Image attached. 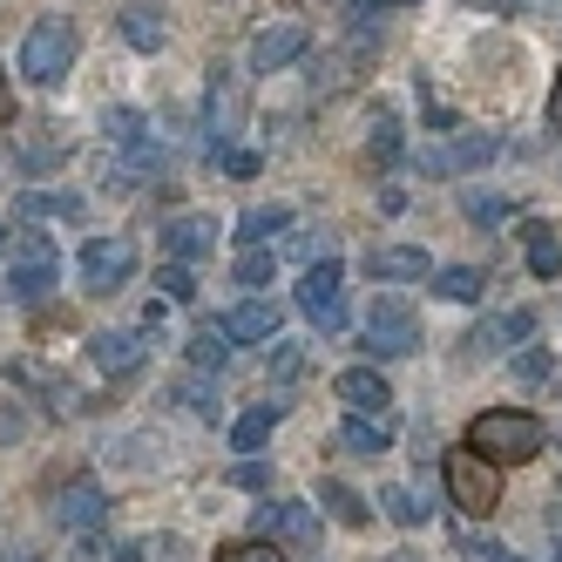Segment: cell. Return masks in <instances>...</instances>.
<instances>
[{"label": "cell", "mask_w": 562, "mask_h": 562, "mask_svg": "<svg viewBox=\"0 0 562 562\" xmlns=\"http://www.w3.org/2000/svg\"><path fill=\"white\" fill-rule=\"evenodd\" d=\"M224 339L231 346H258V339H278V305L271 299H245L224 312Z\"/></svg>", "instance_id": "obj_14"}, {"label": "cell", "mask_w": 562, "mask_h": 562, "mask_svg": "<svg viewBox=\"0 0 562 562\" xmlns=\"http://www.w3.org/2000/svg\"><path fill=\"white\" fill-rule=\"evenodd\" d=\"M258 542L312 549V542H318V515H312L305 502H265V508H258Z\"/></svg>", "instance_id": "obj_11"}, {"label": "cell", "mask_w": 562, "mask_h": 562, "mask_svg": "<svg viewBox=\"0 0 562 562\" xmlns=\"http://www.w3.org/2000/svg\"><path fill=\"white\" fill-rule=\"evenodd\" d=\"M61 285V258L48 237H27L14 245V265H8V299H48Z\"/></svg>", "instance_id": "obj_6"}, {"label": "cell", "mask_w": 562, "mask_h": 562, "mask_svg": "<svg viewBox=\"0 0 562 562\" xmlns=\"http://www.w3.org/2000/svg\"><path fill=\"white\" fill-rule=\"evenodd\" d=\"M359 271H367L373 285H407V278H434L427 251H414V245H380V251L359 258Z\"/></svg>", "instance_id": "obj_12"}, {"label": "cell", "mask_w": 562, "mask_h": 562, "mask_svg": "<svg viewBox=\"0 0 562 562\" xmlns=\"http://www.w3.org/2000/svg\"><path fill=\"white\" fill-rule=\"evenodd\" d=\"M333 393L346 400L352 414H386V407H393V393H386V380H380L373 367H352V373H339V380H333Z\"/></svg>", "instance_id": "obj_17"}, {"label": "cell", "mask_w": 562, "mask_h": 562, "mask_svg": "<svg viewBox=\"0 0 562 562\" xmlns=\"http://www.w3.org/2000/svg\"><path fill=\"white\" fill-rule=\"evenodd\" d=\"M27 217H82V196H48V190H27L21 196Z\"/></svg>", "instance_id": "obj_31"}, {"label": "cell", "mask_w": 562, "mask_h": 562, "mask_svg": "<svg viewBox=\"0 0 562 562\" xmlns=\"http://www.w3.org/2000/svg\"><path fill=\"white\" fill-rule=\"evenodd\" d=\"M231 481H237V488H265V461H237Z\"/></svg>", "instance_id": "obj_40"}, {"label": "cell", "mask_w": 562, "mask_h": 562, "mask_svg": "<svg viewBox=\"0 0 562 562\" xmlns=\"http://www.w3.org/2000/svg\"><path fill=\"white\" fill-rule=\"evenodd\" d=\"M0 251H8V224H0Z\"/></svg>", "instance_id": "obj_45"}, {"label": "cell", "mask_w": 562, "mask_h": 562, "mask_svg": "<svg viewBox=\"0 0 562 562\" xmlns=\"http://www.w3.org/2000/svg\"><path fill=\"white\" fill-rule=\"evenodd\" d=\"M549 130L562 136V68H555V89H549Z\"/></svg>", "instance_id": "obj_42"}, {"label": "cell", "mask_w": 562, "mask_h": 562, "mask_svg": "<svg viewBox=\"0 0 562 562\" xmlns=\"http://www.w3.org/2000/svg\"><path fill=\"white\" fill-rule=\"evenodd\" d=\"M318 502H326L339 521H346V529H367V521H373V508L367 502H359L352 488H346V481H326V488H318Z\"/></svg>", "instance_id": "obj_27"}, {"label": "cell", "mask_w": 562, "mask_h": 562, "mask_svg": "<svg viewBox=\"0 0 562 562\" xmlns=\"http://www.w3.org/2000/svg\"><path fill=\"white\" fill-rule=\"evenodd\" d=\"M285 224H292V211H285V204H258V211H245V217H237L231 245H265V237H278Z\"/></svg>", "instance_id": "obj_22"}, {"label": "cell", "mask_w": 562, "mask_h": 562, "mask_svg": "<svg viewBox=\"0 0 562 562\" xmlns=\"http://www.w3.org/2000/svg\"><path fill=\"white\" fill-rule=\"evenodd\" d=\"M367 352L373 359H414L420 352V318H414V305L373 299V312H367Z\"/></svg>", "instance_id": "obj_5"}, {"label": "cell", "mask_w": 562, "mask_h": 562, "mask_svg": "<svg viewBox=\"0 0 562 562\" xmlns=\"http://www.w3.org/2000/svg\"><path fill=\"white\" fill-rule=\"evenodd\" d=\"M89 352H95L102 373H136L143 367V333H102Z\"/></svg>", "instance_id": "obj_19"}, {"label": "cell", "mask_w": 562, "mask_h": 562, "mask_svg": "<svg viewBox=\"0 0 562 562\" xmlns=\"http://www.w3.org/2000/svg\"><path fill=\"white\" fill-rule=\"evenodd\" d=\"M164 34H170V27H164V14H149V8H130V14H123V42H130V48H143V55L164 48Z\"/></svg>", "instance_id": "obj_25"}, {"label": "cell", "mask_w": 562, "mask_h": 562, "mask_svg": "<svg viewBox=\"0 0 562 562\" xmlns=\"http://www.w3.org/2000/svg\"><path fill=\"white\" fill-rule=\"evenodd\" d=\"M555 555H562V542H555Z\"/></svg>", "instance_id": "obj_47"}, {"label": "cell", "mask_w": 562, "mask_h": 562, "mask_svg": "<svg viewBox=\"0 0 562 562\" xmlns=\"http://www.w3.org/2000/svg\"><path fill=\"white\" fill-rule=\"evenodd\" d=\"M380 508H386V521H400V529H414V521H427V515H420V502H414L407 488H380Z\"/></svg>", "instance_id": "obj_33"}, {"label": "cell", "mask_w": 562, "mask_h": 562, "mask_svg": "<svg viewBox=\"0 0 562 562\" xmlns=\"http://www.w3.org/2000/svg\"><path fill=\"white\" fill-rule=\"evenodd\" d=\"M190 367H196V373H224V367H231V339H224V326L190 333Z\"/></svg>", "instance_id": "obj_23"}, {"label": "cell", "mask_w": 562, "mask_h": 562, "mask_svg": "<svg viewBox=\"0 0 562 562\" xmlns=\"http://www.w3.org/2000/svg\"><path fill=\"white\" fill-rule=\"evenodd\" d=\"M305 367V359H299V346H278V380H292Z\"/></svg>", "instance_id": "obj_41"}, {"label": "cell", "mask_w": 562, "mask_h": 562, "mask_svg": "<svg viewBox=\"0 0 562 562\" xmlns=\"http://www.w3.org/2000/svg\"><path fill=\"white\" fill-rule=\"evenodd\" d=\"M495 136H448V143H427L414 164H420V177H468V170H481V164H495Z\"/></svg>", "instance_id": "obj_7"}, {"label": "cell", "mask_w": 562, "mask_h": 562, "mask_svg": "<svg viewBox=\"0 0 562 562\" xmlns=\"http://www.w3.org/2000/svg\"><path fill=\"white\" fill-rule=\"evenodd\" d=\"M285 251L318 265V258H333V237H326V231H292V245H285Z\"/></svg>", "instance_id": "obj_36"}, {"label": "cell", "mask_w": 562, "mask_h": 562, "mask_svg": "<svg viewBox=\"0 0 562 562\" xmlns=\"http://www.w3.org/2000/svg\"><path fill=\"white\" fill-rule=\"evenodd\" d=\"M115 562H143V542H123V549H115Z\"/></svg>", "instance_id": "obj_43"}, {"label": "cell", "mask_w": 562, "mask_h": 562, "mask_svg": "<svg viewBox=\"0 0 562 562\" xmlns=\"http://www.w3.org/2000/svg\"><path fill=\"white\" fill-rule=\"evenodd\" d=\"M271 271H278L271 251H245V258H237V285H271Z\"/></svg>", "instance_id": "obj_35"}, {"label": "cell", "mask_w": 562, "mask_h": 562, "mask_svg": "<svg viewBox=\"0 0 562 562\" xmlns=\"http://www.w3.org/2000/svg\"><path fill=\"white\" fill-rule=\"evenodd\" d=\"M305 48H312V27L305 21H265L251 34V68L258 75H278V68H292Z\"/></svg>", "instance_id": "obj_9"}, {"label": "cell", "mask_w": 562, "mask_h": 562, "mask_svg": "<svg viewBox=\"0 0 562 562\" xmlns=\"http://www.w3.org/2000/svg\"><path fill=\"white\" fill-rule=\"evenodd\" d=\"M231 123H237V95H231V75H211V156L224 149Z\"/></svg>", "instance_id": "obj_24"}, {"label": "cell", "mask_w": 562, "mask_h": 562, "mask_svg": "<svg viewBox=\"0 0 562 562\" xmlns=\"http://www.w3.org/2000/svg\"><path fill=\"white\" fill-rule=\"evenodd\" d=\"M278 420H285V407H245V414L231 420V448H237V454H258Z\"/></svg>", "instance_id": "obj_20"}, {"label": "cell", "mask_w": 562, "mask_h": 562, "mask_svg": "<svg viewBox=\"0 0 562 562\" xmlns=\"http://www.w3.org/2000/svg\"><path fill=\"white\" fill-rule=\"evenodd\" d=\"M481 292H488V271H474V265L434 271V299H448V305H481Z\"/></svg>", "instance_id": "obj_18"}, {"label": "cell", "mask_w": 562, "mask_h": 562, "mask_svg": "<svg viewBox=\"0 0 562 562\" xmlns=\"http://www.w3.org/2000/svg\"><path fill=\"white\" fill-rule=\"evenodd\" d=\"M156 292H170V299H190V292H196L190 265H177V258H170V265H164V278H156Z\"/></svg>", "instance_id": "obj_37"}, {"label": "cell", "mask_w": 562, "mask_h": 562, "mask_svg": "<svg viewBox=\"0 0 562 562\" xmlns=\"http://www.w3.org/2000/svg\"><path fill=\"white\" fill-rule=\"evenodd\" d=\"M109 143H123V149L149 143V136H143V115H136V109H115V115H109Z\"/></svg>", "instance_id": "obj_34"}, {"label": "cell", "mask_w": 562, "mask_h": 562, "mask_svg": "<svg viewBox=\"0 0 562 562\" xmlns=\"http://www.w3.org/2000/svg\"><path fill=\"white\" fill-rule=\"evenodd\" d=\"M14 562H27V555H14Z\"/></svg>", "instance_id": "obj_46"}, {"label": "cell", "mask_w": 562, "mask_h": 562, "mask_svg": "<svg viewBox=\"0 0 562 562\" xmlns=\"http://www.w3.org/2000/svg\"><path fill=\"white\" fill-rule=\"evenodd\" d=\"M440 481H448V495H454L461 515H495V502H502V468L468 454V448H454L448 461H440Z\"/></svg>", "instance_id": "obj_3"}, {"label": "cell", "mask_w": 562, "mask_h": 562, "mask_svg": "<svg viewBox=\"0 0 562 562\" xmlns=\"http://www.w3.org/2000/svg\"><path fill=\"white\" fill-rule=\"evenodd\" d=\"M367 164H373V170L400 164V123H393V115H380V123H373V143H367Z\"/></svg>", "instance_id": "obj_29"}, {"label": "cell", "mask_w": 562, "mask_h": 562, "mask_svg": "<svg viewBox=\"0 0 562 562\" xmlns=\"http://www.w3.org/2000/svg\"><path fill=\"white\" fill-rule=\"evenodd\" d=\"M521 245H529L521 258H529L536 278H562V237H555L549 224H529V231H521Z\"/></svg>", "instance_id": "obj_21"}, {"label": "cell", "mask_w": 562, "mask_h": 562, "mask_svg": "<svg viewBox=\"0 0 562 562\" xmlns=\"http://www.w3.org/2000/svg\"><path fill=\"white\" fill-rule=\"evenodd\" d=\"M461 549L468 555H481V562H521V555H508L502 542H488V536H461Z\"/></svg>", "instance_id": "obj_38"}, {"label": "cell", "mask_w": 562, "mask_h": 562, "mask_svg": "<svg viewBox=\"0 0 562 562\" xmlns=\"http://www.w3.org/2000/svg\"><path fill=\"white\" fill-rule=\"evenodd\" d=\"M75 48H82V34H75V21H61V14L34 21V27H27V42H21V82H34V89H55L61 75L75 68Z\"/></svg>", "instance_id": "obj_2"}, {"label": "cell", "mask_w": 562, "mask_h": 562, "mask_svg": "<svg viewBox=\"0 0 562 562\" xmlns=\"http://www.w3.org/2000/svg\"><path fill=\"white\" fill-rule=\"evenodd\" d=\"M299 312L312 318L318 333H339V326H346V265H339V258L312 265V271L299 278Z\"/></svg>", "instance_id": "obj_4"}, {"label": "cell", "mask_w": 562, "mask_h": 562, "mask_svg": "<svg viewBox=\"0 0 562 562\" xmlns=\"http://www.w3.org/2000/svg\"><path fill=\"white\" fill-rule=\"evenodd\" d=\"M393 434H400L393 407H386V414H346L339 448H346V454H386V448H393Z\"/></svg>", "instance_id": "obj_15"}, {"label": "cell", "mask_w": 562, "mask_h": 562, "mask_svg": "<svg viewBox=\"0 0 562 562\" xmlns=\"http://www.w3.org/2000/svg\"><path fill=\"white\" fill-rule=\"evenodd\" d=\"M224 170L231 177H258V149H224Z\"/></svg>", "instance_id": "obj_39"}, {"label": "cell", "mask_w": 562, "mask_h": 562, "mask_svg": "<svg viewBox=\"0 0 562 562\" xmlns=\"http://www.w3.org/2000/svg\"><path fill=\"white\" fill-rule=\"evenodd\" d=\"M211 245H217V217H204V211H190V217H170V224H164V251H170L177 265L204 258Z\"/></svg>", "instance_id": "obj_13"}, {"label": "cell", "mask_w": 562, "mask_h": 562, "mask_svg": "<svg viewBox=\"0 0 562 562\" xmlns=\"http://www.w3.org/2000/svg\"><path fill=\"white\" fill-rule=\"evenodd\" d=\"M529 333H536V312H495V318H481V326H474L468 352H508V346H521Z\"/></svg>", "instance_id": "obj_16"}, {"label": "cell", "mask_w": 562, "mask_h": 562, "mask_svg": "<svg viewBox=\"0 0 562 562\" xmlns=\"http://www.w3.org/2000/svg\"><path fill=\"white\" fill-rule=\"evenodd\" d=\"M177 400H183L196 420H217V386H211V380H196V373H190V380H177Z\"/></svg>", "instance_id": "obj_30"}, {"label": "cell", "mask_w": 562, "mask_h": 562, "mask_svg": "<svg viewBox=\"0 0 562 562\" xmlns=\"http://www.w3.org/2000/svg\"><path fill=\"white\" fill-rule=\"evenodd\" d=\"M549 373H555V352H549V346H536V339H521V346H515V380L542 386Z\"/></svg>", "instance_id": "obj_28"}, {"label": "cell", "mask_w": 562, "mask_h": 562, "mask_svg": "<svg viewBox=\"0 0 562 562\" xmlns=\"http://www.w3.org/2000/svg\"><path fill=\"white\" fill-rule=\"evenodd\" d=\"M102 515H109V495H102V481H95V474H68L61 488H55V521H61V529L89 536Z\"/></svg>", "instance_id": "obj_10"}, {"label": "cell", "mask_w": 562, "mask_h": 562, "mask_svg": "<svg viewBox=\"0 0 562 562\" xmlns=\"http://www.w3.org/2000/svg\"><path fill=\"white\" fill-rule=\"evenodd\" d=\"M461 211H468V224H481V231H495V224L515 217L508 196H488V190H461Z\"/></svg>", "instance_id": "obj_26"}, {"label": "cell", "mask_w": 562, "mask_h": 562, "mask_svg": "<svg viewBox=\"0 0 562 562\" xmlns=\"http://www.w3.org/2000/svg\"><path fill=\"white\" fill-rule=\"evenodd\" d=\"M542 420L536 414H521V407H488V414H474L468 420V440L461 448L481 454V461H495V468H521V461H536L542 454Z\"/></svg>", "instance_id": "obj_1"}, {"label": "cell", "mask_w": 562, "mask_h": 562, "mask_svg": "<svg viewBox=\"0 0 562 562\" xmlns=\"http://www.w3.org/2000/svg\"><path fill=\"white\" fill-rule=\"evenodd\" d=\"M386 562H420V555H386Z\"/></svg>", "instance_id": "obj_44"}, {"label": "cell", "mask_w": 562, "mask_h": 562, "mask_svg": "<svg viewBox=\"0 0 562 562\" xmlns=\"http://www.w3.org/2000/svg\"><path fill=\"white\" fill-rule=\"evenodd\" d=\"M130 271H136V245H123V237H95V245H82V285H89L95 299L123 292Z\"/></svg>", "instance_id": "obj_8"}, {"label": "cell", "mask_w": 562, "mask_h": 562, "mask_svg": "<svg viewBox=\"0 0 562 562\" xmlns=\"http://www.w3.org/2000/svg\"><path fill=\"white\" fill-rule=\"evenodd\" d=\"M217 562H285V549L251 536V542H224V549H217Z\"/></svg>", "instance_id": "obj_32"}]
</instances>
